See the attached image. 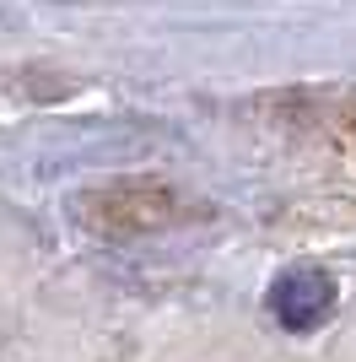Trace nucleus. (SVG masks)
I'll use <instances>...</instances> for the list:
<instances>
[{"mask_svg":"<svg viewBox=\"0 0 356 362\" xmlns=\"http://www.w3.org/2000/svg\"><path fill=\"white\" fill-rule=\"evenodd\" d=\"M329 303H335V287H329V276L313 271V265H297V271L275 276V287H270V314H275V325H286V330H313V325L329 314Z\"/></svg>","mask_w":356,"mask_h":362,"instance_id":"1","label":"nucleus"}]
</instances>
